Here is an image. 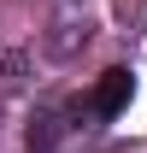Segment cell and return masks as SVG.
<instances>
[{
	"label": "cell",
	"mask_w": 147,
	"mask_h": 153,
	"mask_svg": "<svg viewBox=\"0 0 147 153\" xmlns=\"http://www.w3.org/2000/svg\"><path fill=\"white\" fill-rule=\"evenodd\" d=\"M129 94H135L129 71H106L100 82H94V94H88V112H94V118H118V112L129 106Z\"/></svg>",
	"instance_id": "obj_2"
},
{
	"label": "cell",
	"mask_w": 147,
	"mask_h": 153,
	"mask_svg": "<svg viewBox=\"0 0 147 153\" xmlns=\"http://www.w3.org/2000/svg\"><path fill=\"white\" fill-rule=\"evenodd\" d=\"M53 141H59V112H53V106H41L36 124H30V153H53Z\"/></svg>",
	"instance_id": "obj_3"
},
{
	"label": "cell",
	"mask_w": 147,
	"mask_h": 153,
	"mask_svg": "<svg viewBox=\"0 0 147 153\" xmlns=\"http://www.w3.org/2000/svg\"><path fill=\"white\" fill-rule=\"evenodd\" d=\"M88 41H94V6L88 0H53L47 6V30H41L47 59H76Z\"/></svg>",
	"instance_id": "obj_1"
}]
</instances>
